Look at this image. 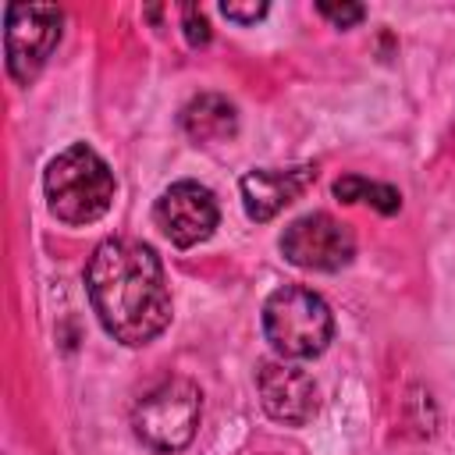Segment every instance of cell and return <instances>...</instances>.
Instances as JSON below:
<instances>
[{
  "instance_id": "1",
  "label": "cell",
  "mask_w": 455,
  "mask_h": 455,
  "mask_svg": "<svg viewBox=\"0 0 455 455\" xmlns=\"http://www.w3.org/2000/svg\"><path fill=\"white\" fill-rule=\"evenodd\" d=\"M85 291L96 320L121 345H149L171 323L164 263L139 238H103L89 256Z\"/></svg>"
},
{
  "instance_id": "2",
  "label": "cell",
  "mask_w": 455,
  "mask_h": 455,
  "mask_svg": "<svg viewBox=\"0 0 455 455\" xmlns=\"http://www.w3.org/2000/svg\"><path fill=\"white\" fill-rule=\"evenodd\" d=\"M114 188L117 185L107 160L85 142H75L64 153H57L43 174L50 213L75 228L100 220L114 203Z\"/></svg>"
},
{
  "instance_id": "3",
  "label": "cell",
  "mask_w": 455,
  "mask_h": 455,
  "mask_svg": "<svg viewBox=\"0 0 455 455\" xmlns=\"http://www.w3.org/2000/svg\"><path fill=\"white\" fill-rule=\"evenodd\" d=\"M263 334L281 359H313L331 345L334 316L316 291L284 284L263 302Z\"/></svg>"
},
{
  "instance_id": "4",
  "label": "cell",
  "mask_w": 455,
  "mask_h": 455,
  "mask_svg": "<svg viewBox=\"0 0 455 455\" xmlns=\"http://www.w3.org/2000/svg\"><path fill=\"white\" fill-rule=\"evenodd\" d=\"M203 416V391L188 377H167L146 391L132 412L135 437L160 455H174L192 444Z\"/></svg>"
},
{
  "instance_id": "5",
  "label": "cell",
  "mask_w": 455,
  "mask_h": 455,
  "mask_svg": "<svg viewBox=\"0 0 455 455\" xmlns=\"http://www.w3.org/2000/svg\"><path fill=\"white\" fill-rule=\"evenodd\" d=\"M60 25L64 14L53 4H11L7 7V28H4V53H7V71L14 82L28 85L53 46L60 43Z\"/></svg>"
},
{
  "instance_id": "6",
  "label": "cell",
  "mask_w": 455,
  "mask_h": 455,
  "mask_svg": "<svg viewBox=\"0 0 455 455\" xmlns=\"http://www.w3.org/2000/svg\"><path fill=\"white\" fill-rule=\"evenodd\" d=\"M281 252H284V259L291 267L334 274V270H341V267L352 263V256H355V235L338 217H331L323 210H313V213L295 217L284 228Z\"/></svg>"
},
{
  "instance_id": "7",
  "label": "cell",
  "mask_w": 455,
  "mask_h": 455,
  "mask_svg": "<svg viewBox=\"0 0 455 455\" xmlns=\"http://www.w3.org/2000/svg\"><path fill=\"white\" fill-rule=\"evenodd\" d=\"M153 220L171 238V245L192 249V245H199L213 235V228L220 220V206H217V199L206 185L174 181L171 188L160 192V199L153 206Z\"/></svg>"
},
{
  "instance_id": "8",
  "label": "cell",
  "mask_w": 455,
  "mask_h": 455,
  "mask_svg": "<svg viewBox=\"0 0 455 455\" xmlns=\"http://www.w3.org/2000/svg\"><path fill=\"white\" fill-rule=\"evenodd\" d=\"M256 387H259V402H263L267 416L277 423L302 427L316 412V384L306 370H299L291 363H281V359L259 363Z\"/></svg>"
},
{
  "instance_id": "9",
  "label": "cell",
  "mask_w": 455,
  "mask_h": 455,
  "mask_svg": "<svg viewBox=\"0 0 455 455\" xmlns=\"http://www.w3.org/2000/svg\"><path fill=\"white\" fill-rule=\"evenodd\" d=\"M316 181V164H299V167H259L242 174L238 188H242V206L249 213V220L263 224L270 217H277L284 206H291L309 185Z\"/></svg>"
},
{
  "instance_id": "10",
  "label": "cell",
  "mask_w": 455,
  "mask_h": 455,
  "mask_svg": "<svg viewBox=\"0 0 455 455\" xmlns=\"http://www.w3.org/2000/svg\"><path fill=\"white\" fill-rule=\"evenodd\" d=\"M181 128L199 146L224 142V139H231L238 132V110L220 92H199L196 100H188L181 107Z\"/></svg>"
},
{
  "instance_id": "11",
  "label": "cell",
  "mask_w": 455,
  "mask_h": 455,
  "mask_svg": "<svg viewBox=\"0 0 455 455\" xmlns=\"http://www.w3.org/2000/svg\"><path fill=\"white\" fill-rule=\"evenodd\" d=\"M334 196H338L341 203H366V206H373V210L384 213V217H391V213L402 210V192H398L395 185H380V181H370V178H363V174H345V178H338V181H334Z\"/></svg>"
},
{
  "instance_id": "12",
  "label": "cell",
  "mask_w": 455,
  "mask_h": 455,
  "mask_svg": "<svg viewBox=\"0 0 455 455\" xmlns=\"http://www.w3.org/2000/svg\"><path fill=\"white\" fill-rule=\"evenodd\" d=\"M181 25H185V39L192 46H206L210 43V21L199 7H181Z\"/></svg>"
},
{
  "instance_id": "13",
  "label": "cell",
  "mask_w": 455,
  "mask_h": 455,
  "mask_svg": "<svg viewBox=\"0 0 455 455\" xmlns=\"http://www.w3.org/2000/svg\"><path fill=\"white\" fill-rule=\"evenodd\" d=\"M331 25H338V28H352L355 21H363V4H320L316 7Z\"/></svg>"
},
{
  "instance_id": "14",
  "label": "cell",
  "mask_w": 455,
  "mask_h": 455,
  "mask_svg": "<svg viewBox=\"0 0 455 455\" xmlns=\"http://www.w3.org/2000/svg\"><path fill=\"white\" fill-rule=\"evenodd\" d=\"M220 14L228 21H238V25H252L267 14V4H220Z\"/></svg>"
}]
</instances>
